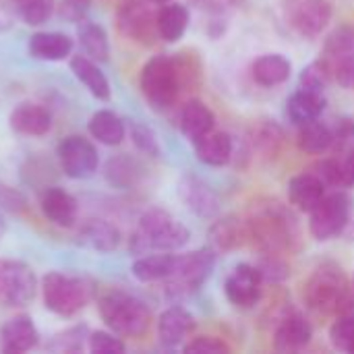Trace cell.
<instances>
[{
	"label": "cell",
	"instance_id": "cell-25",
	"mask_svg": "<svg viewBox=\"0 0 354 354\" xmlns=\"http://www.w3.org/2000/svg\"><path fill=\"white\" fill-rule=\"evenodd\" d=\"M193 145H195L197 160L205 166L222 168L232 160L234 143H232V137L224 131H209L207 135L197 139Z\"/></svg>",
	"mask_w": 354,
	"mask_h": 354
},
{
	"label": "cell",
	"instance_id": "cell-9",
	"mask_svg": "<svg viewBox=\"0 0 354 354\" xmlns=\"http://www.w3.org/2000/svg\"><path fill=\"white\" fill-rule=\"evenodd\" d=\"M37 278L33 270L15 259H0V305L25 307L35 299Z\"/></svg>",
	"mask_w": 354,
	"mask_h": 354
},
{
	"label": "cell",
	"instance_id": "cell-44",
	"mask_svg": "<svg viewBox=\"0 0 354 354\" xmlns=\"http://www.w3.org/2000/svg\"><path fill=\"white\" fill-rule=\"evenodd\" d=\"M185 353H205V354H224L230 353V346L216 338V336H197L191 342L185 344Z\"/></svg>",
	"mask_w": 354,
	"mask_h": 354
},
{
	"label": "cell",
	"instance_id": "cell-31",
	"mask_svg": "<svg viewBox=\"0 0 354 354\" xmlns=\"http://www.w3.org/2000/svg\"><path fill=\"white\" fill-rule=\"evenodd\" d=\"M143 174H145V168L141 166V162L127 156V153L110 158L106 162V166H104L106 180L116 189H133V187H137L141 183Z\"/></svg>",
	"mask_w": 354,
	"mask_h": 354
},
{
	"label": "cell",
	"instance_id": "cell-51",
	"mask_svg": "<svg viewBox=\"0 0 354 354\" xmlns=\"http://www.w3.org/2000/svg\"><path fill=\"white\" fill-rule=\"evenodd\" d=\"M353 286H354V280H353Z\"/></svg>",
	"mask_w": 354,
	"mask_h": 354
},
{
	"label": "cell",
	"instance_id": "cell-30",
	"mask_svg": "<svg viewBox=\"0 0 354 354\" xmlns=\"http://www.w3.org/2000/svg\"><path fill=\"white\" fill-rule=\"evenodd\" d=\"M87 131L89 135L102 143V145H108V147H116L124 141V135H127V127H124V120L112 112V110H97L89 122H87Z\"/></svg>",
	"mask_w": 354,
	"mask_h": 354
},
{
	"label": "cell",
	"instance_id": "cell-32",
	"mask_svg": "<svg viewBox=\"0 0 354 354\" xmlns=\"http://www.w3.org/2000/svg\"><path fill=\"white\" fill-rule=\"evenodd\" d=\"M189 8L180 2H166L158 15H156V25H158V35L168 41V44H174L178 41L187 27H189Z\"/></svg>",
	"mask_w": 354,
	"mask_h": 354
},
{
	"label": "cell",
	"instance_id": "cell-6",
	"mask_svg": "<svg viewBox=\"0 0 354 354\" xmlns=\"http://www.w3.org/2000/svg\"><path fill=\"white\" fill-rule=\"evenodd\" d=\"M214 266H216V251L212 247H203L187 255H176L174 272L170 274L168 280H164L168 295L176 299L193 295L207 282V278L214 272Z\"/></svg>",
	"mask_w": 354,
	"mask_h": 354
},
{
	"label": "cell",
	"instance_id": "cell-13",
	"mask_svg": "<svg viewBox=\"0 0 354 354\" xmlns=\"http://www.w3.org/2000/svg\"><path fill=\"white\" fill-rule=\"evenodd\" d=\"M263 278L259 268L251 263H239L224 282V295L236 309H253L261 301Z\"/></svg>",
	"mask_w": 354,
	"mask_h": 354
},
{
	"label": "cell",
	"instance_id": "cell-34",
	"mask_svg": "<svg viewBox=\"0 0 354 354\" xmlns=\"http://www.w3.org/2000/svg\"><path fill=\"white\" fill-rule=\"evenodd\" d=\"M297 145L301 151L311 153V156H322L334 145V131L324 124L319 118L301 124L299 135H297Z\"/></svg>",
	"mask_w": 354,
	"mask_h": 354
},
{
	"label": "cell",
	"instance_id": "cell-28",
	"mask_svg": "<svg viewBox=\"0 0 354 354\" xmlns=\"http://www.w3.org/2000/svg\"><path fill=\"white\" fill-rule=\"evenodd\" d=\"M247 239H249L247 222L234 216H226L209 228V245L214 251H220V253L239 249Z\"/></svg>",
	"mask_w": 354,
	"mask_h": 354
},
{
	"label": "cell",
	"instance_id": "cell-29",
	"mask_svg": "<svg viewBox=\"0 0 354 354\" xmlns=\"http://www.w3.org/2000/svg\"><path fill=\"white\" fill-rule=\"evenodd\" d=\"M174 266H176V255L172 253H147L135 259L131 272L135 280L143 284H151V282L168 280L170 274L174 272Z\"/></svg>",
	"mask_w": 354,
	"mask_h": 354
},
{
	"label": "cell",
	"instance_id": "cell-14",
	"mask_svg": "<svg viewBox=\"0 0 354 354\" xmlns=\"http://www.w3.org/2000/svg\"><path fill=\"white\" fill-rule=\"evenodd\" d=\"M178 197L187 209H191L197 218L212 220L220 214V197L209 183L201 176L187 172L178 180Z\"/></svg>",
	"mask_w": 354,
	"mask_h": 354
},
{
	"label": "cell",
	"instance_id": "cell-1",
	"mask_svg": "<svg viewBox=\"0 0 354 354\" xmlns=\"http://www.w3.org/2000/svg\"><path fill=\"white\" fill-rule=\"evenodd\" d=\"M191 241V230L172 218L166 209L151 207L147 209L129 239V251L133 255L147 253H172L183 249Z\"/></svg>",
	"mask_w": 354,
	"mask_h": 354
},
{
	"label": "cell",
	"instance_id": "cell-18",
	"mask_svg": "<svg viewBox=\"0 0 354 354\" xmlns=\"http://www.w3.org/2000/svg\"><path fill=\"white\" fill-rule=\"evenodd\" d=\"M39 342V332L29 315H15L0 328L2 353L21 354L35 348Z\"/></svg>",
	"mask_w": 354,
	"mask_h": 354
},
{
	"label": "cell",
	"instance_id": "cell-50",
	"mask_svg": "<svg viewBox=\"0 0 354 354\" xmlns=\"http://www.w3.org/2000/svg\"><path fill=\"white\" fill-rule=\"evenodd\" d=\"M151 2H158V4H166V2H170V0H151Z\"/></svg>",
	"mask_w": 354,
	"mask_h": 354
},
{
	"label": "cell",
	"instance_id": "cell-12",
	"mask_svg": "<svg viewBox=\"0 0 354 354\" xmlns=\"http://www.w3.org/2000/svg\"><path fill=\"white\" fill-rule=\"evenodd\" d=\"M151 2V0H149ZM147 0H124L116 12V23L118 29L124 37L139 41V44H149L158 35V25H156V15L149 6Z\"/></svg>",
	"mask_w": 354,
	"mask_h": 354
},
{
	"label": "cell",
	"instance_id": "cell-4",
	"mask_svg": "<svg viewBox=\"0 0 354 354\" xmlns=\"http://www.w3.org/2000/svg\"><path fill=\"white\" fill-rule=\"evenodd\" d=\"M139 87L143 97L153 110L164 112L172 108V104L176 102L183 89V79L176 58L168 54H158L149 58L141 68Z\"/></svg>",
	"mask_w": 354,
	"mask_h": 354
},
{
	"label": "cell",
	"instance_id": "cell-41",
	"mask_svg": "<svg viewBox=\"0 0 354 354\" xmlns=\"http://www.w3.org/2000/svg\"><path fill=\"white\" fill-rule=\"evenodd\" d=\"M52 12L54 0H19V15L31 27L46 23L52 17Z\"/></svg>",
	"mask_w": 354,
	"mask_h": 354
},
{
	"label": "cell",
	"instance_id": "cell-26",
	"mask_svg": "<svg viewBox=\"0 0 354 354\" xmlns=\"http://www.w3.org/2000/svg\"><path fill=\"white\" fill-rule=\"evenodd\" d=\"M71 71L75 75V79L95 97V100H102V102H108L110 95H112V89H110V81L108 77L102 73V68L97 66L95 60H91L89 56H73L71 58Z\"/></svg>",
	"mask_w": 354,
	"mask_h": 354
},
{
	"label": "cell",
	"instance_id": "cell-7",
	"mask_svg": "<svg viewBox=\"0 0 354 354\" xmlns=\"http://www.w3.org/2000/svg\"><path fill=\"white\" fill-rule=\"evenodd\" d=\"M353 216V199L344 191L326 195L309 212V232L315 241L326 243L344 232Z\"/></svg>",
	"mask_w": 354,
	"mask_h": 354
},
{
	"label": "cell",
	"instance_id": "cell-16",
	"mask_svg": "<svg viewBox=\"0 0 354 354\" xmlns=\"http://www.w3.org/2000/svg\"><path fill=\"white\" fill-rule=\"evenodd\" d=\"M39 209L48 222L60 228H73L77 222V199L60 187H48L39 195Z\"/></svg>",
	"mask_w": 354,
	"mask_h": 354
},
{
	"label": "cell",
	"instance_id": "cell-21",
	"mask_svg": "<svg viewBox=\"0 0 354 354\" xmlns=\"http://www.w3.org/2000/svg\"><path fill=\"white\" fill-rule=\"evenodd\" d=\"M73 39L66 33L60 31H37L29 37L27 50L29 56L35 60L46 62H60L71 56L73 52Z\"/></svg>",
	"mask_w": 354,
	"mask_h": 354
},
{
	"label": "cell",
	"instance_id": "cell-45",
	"mask_svg": "<svg viewBox=\"0 0 354 354\" xmlns=\"http://www.w3.org/2000/svg\"><path fill=\"white\" fill-rule=\"evenodd\" d=\"M326 185H332V187H346L344 183V172H342V162L334 160V158H328V160H322L317 164V172H315Z\"/></svg>",
	"mask_w": 354,
	"mask_h": 354
},
{
	"label": "cell",
	"instance_id": "cell-46",
	"mask_svg": "<svg viewBox=\"0 0 354 354\" xmlns=\"http://www.w3.org/2000/svg\"><path fill=\"white\" fill-rule=\"evenodd\" d=\"M268 257L261 261V266H259V272H261V278H263V282L268 280V282H282L284 278H288V268H286V263L282 261V259H278L276 257V253H266Z\"/></svg>",
	"mask_w": 354,
	"mask_h": 354
},
{
	"label": "cell",
	"instance_id": "cell-49",
	"mask_svg": "<svg viewBox=\"0 0 354 354\" xmlns=\"http://www.w3.org/2000/svg\"><path fill=\"white\" fill-rule=\"evenodd\" d=\"M4 232H6V222H4V218L0 216V239L4 236Z\"/></svg>",
	"mask_w": 354,
	"mask_h": 354
},
{
	"label": "cell",
	"instance_id": "cell-11",
	"mask_svg": "<svg viewBox=\"0 0 354 354\" xmlns=\"http://www.w3.org/2000/svg\"><path fill=\"white\" fill-rule=\"evenodd\" d=\"M322 60L330 66L332 77L338 81L340 87L354 91V31L353 29H338L330 35L324 48Z\"/></svg>",
	"mask_w": 354,
	"mask_h": 354
},
{
	"label": "cell",
	"instance_id": "cell-35",
	"mask_svg": "<svg viewBox=\"0 0 354 354\" xmlns=\"http://www.w3.org/2000/svg\"><path fill=\"white\" fill-rule=\"evenodd\" d=\"M79 41L83 46L85 56H89L95 62H106L110 58V41L108 33L102 25L81 21L79 25Z\"/></svg>",
	"mask_w": 354,
	"mask_h": 354
},
{
	"label": "cell",
	"instance_id": "cell-10",
	"mask_svg": "<svg viewBox=\"0 0 354 354\" xmlns=\"http://www.w3.org/2000/svg\"><path fill=\"white\" fill-rule=\"evenodd\" d=\"M56 156H58L60 170L68 178H75V180L91 178L100 166V153H97L95 145L81 135L64 137L58 143Z\"/></svg>",
	"mask_w": 354,
	"mask_h": 354
},
{
	"label": "cell",
	"instance_id": "cell-23",
	"mask_svg": "<svg viewBox=\"0 0 354 354\" xmlns=\"http://www.w3.org/2000/svg\"><path fill=\"white\" fill-rule=\"evenodd\" d=\"M178 127L189 141H197L216 127V116L209 106L201 100H189L178 114Z\"/></svg>",
	"mask_w": 354,
	"mask_h": 354
},
{
	"label": "cell",
	"instance_id": "cell-27",
	"mask_svg": "<svg viewBox=\"0 0 354 354\" xmlns=\"http://www.w3.org/2000/svg\"><path fill=\"white\" fill-rule=\"evenodd\" d=\"M253 81L261 87H276L290 79L292 64L284 54H263L251 66Z\"/></svg>",
	"mask_w": 354,
	"mask_h": 354
},
{
	"label": "cell",
	"instance_id": "cell-40",
	"mask_svg": "<svg viewBox=\"0 0 354 354\" xmlns=\"http://www.w3.org/2000/svg\"><path fill=\"white\" fill-rule=\"evenodd\" d=\"M330 342L342 353L354 354V317L340 315L330 328Z\"/></svg>",
	"mask_w": 354,
	"mask_h": 354
},
{
	"label": "cell",
	"instance_id": "cell-3",
	"mask_svg": "<svg viewBox=\"0 0 354 354\" xmlns=\"http://www.w3.org/2000/svg\"><path fill=\"white\" fill-rule=\"evenodd\" d=\"M41 297L48 311L60 317H73L95 297V284L83 276L50 272L41 280Z\"/></svg>",
	"mask_w": 354,
	"mask_h": 354
},
{
	"label": "cell",
	"instance_id": "cell-24",
	"mask_svg": "<svg viewBox=\"0 0 354 354\" xmlns=\"http://www.w3.org/2000/svg\"><path fill=\"white\" fill-rule=\"evenodd\" d=\"M326 197V183L315 172H303L288 180V199L299 212H311Z\"/></svg>",
	"mask_w": 354,
	"mask_h": 354
},
{
	"label": "cell",
	"instance_id": "cell-42",
	"mask_svg": "<svg viewBox=\"0 0 354 354\" xmlns=\"http://www.w3.org/2000/svg\"><path fill=\"white\" fill-rule=\"evenodd\" d=\"M87 348L93 354H122L127 351L124 342L114 332H89Z\"/></svg>",
	"mask_w": 354,
	"mask_h": 354
},
{
	"label": "cell",
	"instance_id": "cell-8",
	"mask_svg": "<svg viewBox=\"0 0 354 354\" xmlns=\"http://www.w3.org/2000/svg\"><path fill=\"white\" fill-rule=\"evenodd\" d=\"M292 218L276 203L257 214L251 222H247L249 239H253L266 253H278L290 247L292 241Z\"/></svg>",
	"mask_w": 354,
	"mask_h": 354
},
{
	"label": "cell",
	"instance_id": "cell-5",
	"mask_svg": "<svg viewBox=\"0 0 354 354\" xmlns=\"http://www.w3.org/2000/svg\"><path fill=\"white\" fill-rule=\"evenodd\" d=\"M303 295L307 305L322 313H344L353 303L348 282L340 268H319L307 280Z\"/></svg>",
	"mask_w": 354,
	"mask_h": 354
},
{
	"label": "cell",
	"instance_id": "cell-22",
	"mask_svg": "<svg viewBox=\"0 0 354 354\" xmlns=\"http://www.w3.org/2000/svg\"><path fill=\"white\" fill-rule=\"evenodd\" d=\"M313 340V326L299 313L282 319L274 334V346L280 353H297L309 346Z\"/></svg>",
	"mask_w": 354,
	"mask_h": 354
},
{
	"label": "cell",
	"instance_id": "cell-19",
	"mask_svg": "<svg viewBox=\"0 0 354 354\" xmlns=\"http://www.w3.org/2000/svg\"><path fill=\"white\" fill-rule=\"evenodd\" d=\"M8 124L19 135H25V137H44L52 129V114H50L48 108H44L39 104L23 102V104H19L10 112Z\"/></svg>",
	"mask_w": 354,
	"mask_h": 354
},
{
	"label": "cell",
	"instance_id": "cell-20",
	"mask_svg": "<svg viewBox=\"0 0 354 354\" xmlns=\"http://www.w3.org/2000/svg\"><path fill=\"white\" fill-rule=\"evenodd\" d=\"M193 330L195 317L185 307L174 305L158 317V340L168 348L183 344Z\"/></svg>",
	"mask_w": 354,
	"mask_h": 354
},
{
	"label": "cell",
	"instance_id": "cell-47",
	"mask_svg": "<svg viewBox=\"0 0 354 354\" xmlns=\"http://www.w3.org/2000/svg\"><path fill=\"white\" fill-rule=\"evenodd\" d=\"M91 6V0H62L58 6V15L68 23H81Z\"/></svg>",
	"mask_w": 354,
	"mask_h": 354
},
{
	"label": "cell",
	"instance_id": "cell-36",
	"mask_svg": "<svg viewBox=\"0 0 354 354\" xmlns=\"http://www.w3.org/2000/svg\"><path fill=\"white\" fill-rule=\"evenodd\" d=\"M89 338V328L87 326H73L52 338L48 348L52 353H81L85 342Z\"/></svg>",
	"mask_w": 354,
	"mask_h": 354
},
{
	"label": "cell",
	"instance_id": "cell-38",
	"mask_svg": "<svg viewBox=\"0 0 354 354\" xmlns=\"http://www.w3.org/2000/svg\"><path fill=\"white\" fill-rule=\"evenodd\" d=\"M282 139H284L282 129L272 120V122H263V124H259V127H257V131H255V139H253V141H255L257 149H259L263 156L274 158V156L280 151Z\"/></svg>",
	"mask_w": 354,
	"mask_h": 354
},
{
	"label": "cell",
	"instance_id": "cell-48",
	"mask_svg": "<svg viewBox=\"0 0 354 354\" xmlns=\"http://www.w3.org/2000/svg\"><path fill=\"white\" fill-rule=\"evenodd\" d=\"M342 172H344V183L346 187L354 185V151L346 156V160L342 162Z\"/></svg>",
	"mask_w": 354,
	"mask_h": 354
},
{
	"label": "cell",
	"instance_id": "cell-37",
	"mask_svg": "<svg viewBox=\"0 0 354 354\" xmlns=\"http://www.w3.org/2000/svg\"><path fill=\"white\" fill-rule=\"evenodd\" d=\"M129 133H131L133 145H135L143 156L160 158L162 147H160V141H158L156 131H153L149 124L139 122V120H131V124H129Z\"/></svg>",
	"mask_w": 354,
	"mask_h": 354
},
{
	"label": "cell",
	"instance_id": "cell-39",
	"mask_svg": "<svg viewBox=\"0 0 354 354\" xmlns=\"http://www.w3.org/2000/svg\"><path fill=\"white\" fill-rule=\"evenodd\" d=\"M332 79V71L330 66L319 58L315 62H311L307 68H303L301 73V89H309V91H317L324 93L328 83Z\"/></svg>",
	"mask_w": 354,
	"mask_h": 354
},
{
	"label": "cell",
	"instance_id": "cell-17",
	"mask_svg": "<svg viewBox=\"0 0 354 354\" xmlns=\"http://www.w3.org/2000/svg\"><path fill=\"white\" fill-rule=\"evenodd\" d=\"M77 245H81L83 249L89 251H97V253H110L114 249H118L122 234L120 230L108 222V220H87L79 226L77 234H75Z\"/></svg>",
	"mask_w": 354,
	"mask_h": 354
},
{
	"label": "cell",
	"instance_id": "cell-2",
	"mask_svg": "<svg viewBox=\"0 0 354 354\" xmlns=\"http://www.w3.org/2000/svg\"><path fill=\"white\" fill-rule=\"evenodd\" d=\"M97 311L106 328L124 338H141L151 326L149 307L124 290H110L100 297Z\"/></svg>",
	"mask_w": 354,
	"mask_h": 354
},
{
	"label": "cell",
	"instance_id": "cell-43",
	"mask_svg": "<svg viewBox=\"0 0 354 354\" xmlns=\"http://www.w3.org/2000/svg\"><path fill=\"white\" fill-rule=\"evenodd\" d=\"M27 207H29V201H27L25 193H21L19 189L0 180V212L23 214Z\"/></svg>",
	"mask_w": 354,
	"mask_h": 354
},
{
	"label": "cell",
	"instance_id": "cell-15",
	"mask_svg": "<svg viewBox=\"0 0 354 354\" xmlns=\"http://www.w3.org/2000/svg\"><path fill=\"white\" fill-rule=\"evenodd\" d=\"M290 21L301 35L315 37L332 21V4L328 0H297L290 10Z\"/></svg>",
	"mask_w": 354,
	"mask_h": 354
},
{
	"label": "cell",
	"instance_id": "cell-33",
	"mask_svg": "<svg viewBox=\"0 0 354 354\" xmlns=\"http://www.w3.org/2000/svg\"><path fill=\"white\" fill-rule=\"evenodd\" d=\"M324 110H326V95L317 91H309V89H299L286 102L288 118L299 127L305 122L317 120L324 114Z\"/></svg>",
	"mask_w": 354,
	"mask_h": 354
}]
</instances>
